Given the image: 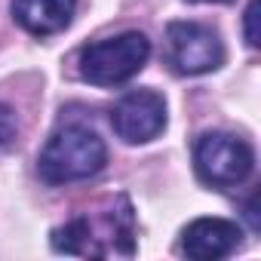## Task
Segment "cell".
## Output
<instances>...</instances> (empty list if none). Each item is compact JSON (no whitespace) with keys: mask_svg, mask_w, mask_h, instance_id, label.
Instances as JSON below:
<instances>
[{"mask_svg":"<svg viewBox=\"0 0 261 261\" xmlns=\"http://www.w3.org/2000/svg\"><path fill=\"white\" fill-rule=\"evenodd\" d=\"M108 163V148L92 133L89 126L68 123L59 126L49 136L46 148L40 151L37 172L46 185H68V181H83L101 172Z\"/></svg>","mask_w":261,"mask_h":261,"instance_id":"cell-1","label":"cell"},{"mask_svg":"<svg viewBox=\"0 0 261 261\" xmlns=\"http://www.w3.org/2000/svg\"><path fill=\"white\" fill-rule=\"evenodd\" d=\"M151 56V40L142 31H126L95 40L80 49V77L92 86H120L133 80Z\"/></svg>","mask_w":261,"mask_h":261,"instance_id":"cell-2","label":"cell"},{"mask_svg":"<svg viewBox=\"0 0 261 261\" xmlns=\"http://www.w3.org/2000/svg\"><path fill=\"white\" fill-rule=\"evenodd\" d=\"M194 166L197 175L212 188H233L249 178L255 166V154L249 142L230 136V133H206L200 136L194 148Z\"/></svg>","mask_w":261,"mask_h":261,"instance_id":"cell-3","label":"cell"},{"mask_svg":"<svg viewBox=\"0 0 261 261\" xmlns=\"http://www.w3.org/2000/svg\"><path fill=\"white\" fill-rule=\"evenodd\" d=\"M166 49L178 74H209L224 62V43L218 31L200 22H172L166 28Z\"/></svg>","mask_w":261,"mask_h":261,"instance_id":"cell-4","label":"cell"},{"mask_svg":"<svg viewBox=\"0 0 261 261\" xmlns=\"http://www.w3.org/2000/svg\"><path fill=\"white\" fill-rule=\"evenodd\" d=\"M114 133L129 145L154 142L166 129V101L154 89H133L126 92L111 111Z\"/></svg>","mask_w":261,"mask_h":261,"instance_id":"cell-5","label":"cell"},{"mask_svg":"<svg viewBox=\"0 0 261 261\" xmlns=\"http://www.w3.org/2000/svg\"><path fill=\"white\" fill-rule=\"evenodd\" d=\"M240 224L227 218H197L181 233V252L197 261H215L240 246Z\"/></svg>","mask_w":261,"mask_h":261,"instance_id":"cell-6","label":"cell"},{"mask_svg":"<svg viewBox=\"0 0 261 261\" xmlns=\"http://www.w3.org/2000/svg\"><path fill=\"white\" fill-rule=\"evenodd\" d=\"M77 0H16L13 19L34 37L59 34L71 25Z\"/></svg>","mask_w":261,"mask_h":261,"instance_id":"cell-7","label":"cell"},{"mask_svg":"<svg viewBox=\"0 0 261 261\" xmlns=\"http://www.w3.org/2000/svg\"><path fill=\"white\" fill-rule=\"evenodd\" d=\"M53 249L56 252H65V255H105L101 246L92 237L89 218H83V215L53 230Z\"/></svg>","mask_w":261,"mask_h":261,"instance_id":"cell-8","label":"cell"},{"mask_svg":"<svg viewBox=\"0 0 261 261\" xmlns=\"http://www.w3.org/2000/svg\"><path fill=\"white\" fill-rule=\"evenodd\" d=\"M16 133H19V123H16L13 108L10 105H0V151H7L16 142Z\"/></svg>","mask_w":261,"mask_h":261,"instance_id":"cell-9","label":"cell"},{"mask_svg":"<svg viewBox=\"0 0 261 261\" xmlns=\"http://www.w3.org/2000/svg\"><path fill=\"white\" fill-rule=\"evenodd\" d=\"M255 19H258V0H249V7L243 13V31H246V43L255 49L258 46V31H255Z\"/></svg>","mask_w":261,"mask_h":261,"instance_id":"cell-10","label":"cell"},{"mask_svg":"<svg viewBox=\"0 0 261 261\" xmlns=\"http://www.w3.org/2000/svg\"><path fill=\"white\" fill-rule=\"evenodd\" d=\"M188 4H209V0H188ZM212 4H230V0H212Z\"/></svg>","mask_w":261,"mask_h":261,"instance_id":"cell-11","label":"cell"}]
</instances>
